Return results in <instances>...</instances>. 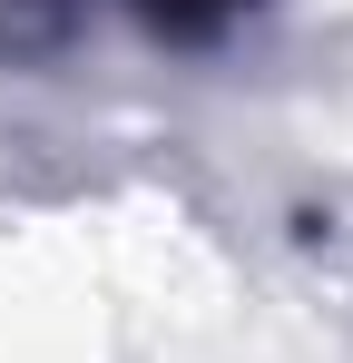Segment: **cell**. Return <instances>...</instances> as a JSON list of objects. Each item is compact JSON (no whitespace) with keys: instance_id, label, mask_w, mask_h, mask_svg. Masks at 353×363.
<instances>
[{"instance_id":"obj_1","label":"cell","mask_w":353,"mask_h":363,"mask_svg":"<svg viewBox=\"0 0 353 363\" xmlns=\"http://www.w3.org/2000/svg\"><path fill=\"white\" fill-rule=\"evenodd\" d=\"M255 0H138V20L157 30V40H186V50H206V40H226L235 20H245Z\"/></svg>"}]
</instances>
